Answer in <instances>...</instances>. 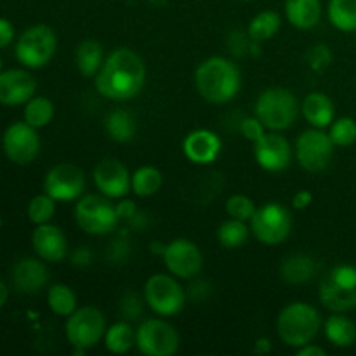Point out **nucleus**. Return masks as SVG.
Listing matches in <instances>:
<instances>
[{
	"label": "nucleus",
	"instance_id": "f257e3e1",
	"mask_svg": "<svg viewBox=\"0 0 356 356\" xmlns=\"http://www.w3.org/2000/svg\"><path fill=\"white\" fill-rule=\"evenodd\" d=\"M146 80L145 61L138 52L118 47L104 59L96 75V89L111 101H129L141 92Z\"/></svg>",
	"mask_w": 356,
	"mask_h": 356
},
{
	"label": "nucleus",
	"instance_id": "f03ea898",
	"mask_svg": "<svg viewBox=\"0 0 356 356\" xmlns=\"http://www.w3.org/2000/svg\"><path fill=\"white\" fill-rule=\"evenodd\" d=\"M195 86L207 103L222 104L238 94L242 75L232 59L212 56L202 61L195 70Z\"/></svg>",
	"mask_w": 356,
	"mask_h": 356
},
{
	"label": "nucleus",
	"instance_id": "7ed1b4c3",
	"mask_svg": "<svg viewBox=\"0 0 356 356\" xmlns=\"http://www.w3.org/2000/svg\"><path fill=\"white\" fill-rule=\"evenodd\" d=\"M322 329L318 309L306 302H291L277 318L278 337L291 348H301L313 343Z\"/></svg>",
	"mask_w": 356,
	"mask_h": 356
},
{
	"label": "nucleus",
	"instance_id": "20e7f679",
	"mask_svg": "<svg viewBox=\"0 0 356 356\" xmlns=\"http://www.w3.org/2000/svg\"><path fill=\"white\" fill-rule=\"evenodd\" d=\"M254 115L268 131H285L298 120L299 101L289 89L270 87L257 97L254 104Z\"/></svg>",
	"mask_w": 356,
	"mask_h": 356
},
{
	"label": "nucleus",
	"instance_id": "39448f33",
	"mask_svg": "<svg viewBox=\"0 0 356 356\" xmlns=\"http://www.w3.org/2000/svg\"><path fill=\"white\" fill-rule=\"evenodd\" d=\"M322 305L334 313L356 309V266L339 264L327 273L320 284Z\"/></svg>",
	"mask_w": 356,
	"mask_h": 356
},
{
	"label": "nucleus",
	"instance_id": "423d86ee",
	"mask_svg": "<svg viewBox=\"0 0 356 356\" xmlns=\"http://www.w3.org/2000/svg\"><path fill=\"white\" fill-rule=\"evenodd\" d=\"M117 205L104 195H83L75 205V222L89 235H108L118 225Z\"/></svg>",
	"mask_w": 356,
	"mask_h": 356
},
{
	"label": "nucleus",
	"instance_id": "0eeeda50",
	"mask_svg": "<svg viewBox=\"0 0 356 356\" xmlns=\"http://www.w3.org/2000/svg\"><path fill=\"white\" fill-rule=\"evenodd\" d=\"M58 37L47 24H35L26 28L17 38L16 59L26 68H44L54 58Z\"/></svg>",
	"mask_w": 356,
	"mask_h": 356
},
{
	"label": "nucleus",
	"instance_id": "6e6552de",
	"mask_svg": "<svg viewBox=\"0 0 356 356\" xmlns=\"http://www.w3.org/2000/svg\"><path fill=\"white\" fill-rule=\"evenodd\" d=\"M145 301L159 316H174L184 308L186 292L170 275L156 273L146 280Z\"/></svg>",
	"mask_w": 356,
	"mask_h": 356
},
{
	"label": "nucleus",
	"instance_id": "1a4fd4ad",
	"mask_svg": "<svg viewBox=\"0 0 356 356\" xmlns=\"http://www.w3.org/2000/svg\"><path fill=\"white\" fill-rule=\"evenodd\" d=\"M66 339L73 348L90 350L96 346L106 332V318L103 313L92 306L75 309L68 316L65 325Z\"/></svg>",
	"mask_w": 356,
	"mask_h": 356
},
{
	"label": "nucleus",
	"instance_id": "9d476101",
	"mask_svg": "<svg viewBox=\"0 0 356 356\" xmlns=\"http://www.w3.org/2000/svg\"><path fill=\"white\" fill-rule=\"evenodd\" d=\"M250 229L264 245H278L285 242L292 232V216L277 202L263 205L250 219Z\"/></svg>",
	"mask_w": 356,
	"mask_h": 356
},
{
	"label": "nucleus",
	"instance_id": "9b49d317",
	"mask_svg": "<svg viewBox=\"0 0 356 356\" xmlns=\"http://www.w3.org/2000/svg\"><path fill=\"white\" fill-rule=\"evenodd\" d=\"M179 334L162 318H149L136 330V346L146 356H172L179 350Z\"/></svg>",
	"mask_w": 356,
	"mask_h": 356
},
{
	"label": "nucleus",
	"instance_id": "f8f14e48",
	"mask_svg": "<svg viewBox=\"0 0 356 356\" xmlns=\"http://www.w3.org/2000/svg\"><path fill=\"white\" fill-rule=\"evenodd\" d=\"M336 145L322 129L305 131L296 141V156L299 165L308 172H322L332 162Z\"/></svg>",
	"mask_w": 356,
	"mask_h": 356
},
{
	"label": "nucleus",
	"instance_id": "ddd939ff",
	"mask_svg": "<svg viewBox=\"0 0 356 356\" xmlns=\"http://www.w3.org/2000/svg\"><path fill=\"white\" fill-rule=\"evenodd\" d=\"M2 148L10 162L17 165H28L40 153V138L37 129L26 122H14L3 132Z\"/></svg>",
	"mask_w": 356,
	"mask_h": 356
},
{
	"label": "nucleus",
	"instance_id": "4468645a",
	"mask_svg": "<svg viewBox=\"0 0 356 356\" xmlns=\"http://www.w3.org/2000/svg\"><path fill=\"white\" fill-rule=\"evenodd\" d=\"M86 174L73 163H58L45 174L44 191L56 202H72L82 197Z\"/></svg>",
	"mask_w": 356,
	"mask_h": 356
},
{
	"label": "nucleus",
	"instance_id": "2eb2a0df",
	"mask_svg": "<svg viewBox=\"0 0 356 356\" xmlns=\"http://www.w3.org/2000/svg\"><path fill=\"white\" fill-rule=\"evenodd\" d=\"M163 263L169 273H172L176 278L188 280L200 273L204 266V257H202L200 249L191 240L176 238L167 243L163 249Z\"/></svg>",
	"mask_w": 356,
	"mask_h": 356
},
{
	"label": "nucleus",
	"instance_id": "dca6fc26",
	"mask_svg": "<svg viewBox=\"0 0 356 356\" xmlns=\"http://www.w3.org/2000/svg\"><path fill=\"white\" fill-rule=\"evenodd\" d=\"M92 177L99 193L108 198H124L132 190L131 174L118 160H101L94 169Z\"/></svg>",
	"mask_w": 356,
	"mask_h": 356
},
{
	"label": "nucleus",
	"instance_id": "f3484780",
	"mask_svg": "<svg viewBox=\"0 0 356 356\" xmlns=\"http://www.w3.org/2000/svg\"><path fill=\"white\" fill-rule=\"evenodd\" d=\"M254 156L264 170L280 172L291 163L292 149L284 136L271 131L270 134H264L259 141L254 143Z\"/></svg>",
	"mask_w": 356,
	"mask_h": 356
},
{
	"label": "nucleus",
	"instance_id": "a211bd4d",
	"mask_svg": "<svg viewBox=\"0 0 356 356\" xmlns=\"http://www.w3.org/2000/svg\"><path fill=\"white\" fill-rule=\"evenodd\" d=\"M37 90L33 75L26 70H7L0 73V104L19 106L26 104Z\"/></svg>",
	"mask_w": 356,
	"mask_h": 356
},
{
	"label": "nucleus",
	"instance_id": "6ab92c4d",
	"mask_svg": "<svg viewBox=\"0 0 356 356\" xmlns=\"http://www.w3.org/2000/svg\"><path fill=\"white\" fill-rule=\"evenodd\" d=\"M31 245L35 254L47 263H61L68 254V240L65 233L51 222L37 225L31 235Z\"/></svg>",
	"mask_w": 356,
	"mask_h": 356
},
{
	"label": "nucleus",
	"instance_id": "aec40b11",
	"mask_svg": "<svg viewBox=\"0 0 356 356\" xmlns=\"http://www.w3.org/2000/svg\"><path fill=\"white\" fill-rule=\"evenodd\" d=\"M222 143L216 132L209 129H197L191 131L183 141V152L190 162L197 165H207L219 156Z\"/></svg>",
	"mask_w": 356,
	"mask_h": 356
},
{
	"label": "nucleus",
	"instance_id": "412c9836",
	"mask_svg": "<svg viewBox=\"0 0 356 356\" xmlns=\"http://www.w3.org/2000/svg\"><path fill=\"white\" fill-rule=\"evenodd\" d=\"M10 280L16 291L23 294H37L47 285L49 271L40 259L23 257L10 270Z\"/></svg>",
	"mask_w": 356,
	"mask_h": 356
},
{
	"label": "nucleus",
	"instance_id": "4be33fe9",
	"mask_svg": "<svg viewBox=\"0 0 356 356\" xmlns=\"http://www.w3.org/2000/svg\"><path fill=\"white\" fill-rule=\"evenodd\" d=\"M301 110L309 125L316 129H325L332 124L336 117V108L332 99L323 92H312L305 97Z\"/></svg>",
	"mask_w": 356,
	"mask_h": 356
},
{
	"label": "nucleus",
	"instance_id": "5701e85b",
	"mask_svg": "<svg viewBox=\"0 0 356 356\" xmlns=\"http://www.w3.org/2000/svg\"><path fill=\"white\" fill-rule=\"evenodd\" d=\"M285 16L292 26L312 30L320 23L322 3L320 0H285Z\"/></svg>",
	"mask_w": 356,
	"mask_h": 356
},
{
	"label": "nucleus",
	"instance_id": "b1692460",
	"mask_svg": "<svg viewBox=\"0 0 356 356\" xmlns=\"http://www.w3.org/2000/svg\"><path fill=\"white\" fill-rule=\"evenodd\" d=\"M316 263L312 256L302 252H294L282 261L280 275L284 282L291 285H301L315 277Z\"/></svg>",
	"mask_w": 356,
	"mask_h": 356
},
{
	"label": "nucleus",
	"instance_id": "393cba45",
	"mask_svg": "<svg viewBox=\"0 0 356 356\" xmlns=\"http://www.w3.org/2000/svg\"><path fill=\"white\" fill-rule=\"evenodd\" d=\"M104 63L103 45L96 40H83L76 45L75 65L80 75L92 79L97 75Z\"/></svg>",
	"mask_w": 356,
	"mask_h": 356
},
{
	"label": "nucleus",
	"instance_id": "a878e982",
	"mask_svg": "<svg viewBox=\"0 0 356 356\" xmlns=\"http://www.w3.org/2000/svg\"><path fill=\"white\" fill-rule=\"evenodd\" d=\"M325 336L334 346L351 348L356 343V323L346 315H330L325 320Z\"/></svg>",
	"mask_w": 356,
	"mask_h": 356
},
{
	"label": "nucleus",
	"instance_id": "bb28decb",
	"mask_svg": "<svg viewBox=\"0 0 356 356\" xmlns=\"http://www.w3.org/2000/svg\"><path fill=\"white\" fill-rule=\"evenodd\" d=\"M106 134L117 143H129L134 139L138 124L131 111L127 110H113L104 120Z\"/></svg>",
	"mask_w": 356,
	"mask_h": 356
},
{
	"label": "nucleus",
	"instance_id": "cd10ccee",
	"mask_svg": "<svg viewBox=\"0 0 356 356\" xmlns=\"http://www.w3.org/2000/svg\"><path fill=\"white\" fill-rule=\"evenodd\" d=\"M104 348L110 353L124 355L136 346V330L127 322L113 323L104 332Z\"/></svg>",
	"mask_w": 356,
	"mask_h": 356
},
{
	"label": "nucleus",
	"instance_id": "c85d7f7f",
	"mask_svg": "<svg viewBox=\"0 0 356 356\" xmlns=\"http://www.w3.org/2000/svg\"><path fill=\"white\" fill-rule=\"evenodd\" d=\"M162 184V172L152 165L139 167L131 176V188L138 197H152V195L159 193Z\"/></svg>",
	"mask_w": 356,
	"mask_h": 356
},
{
	"label": "nucleus",
	"instance_id": "c756f323",
	"mask_svg": "<svg viewBox=\"0 0 356 356\" xmlns=\"http://www.w3.org/2000/svg\"><path fill=\"white\" fill-rule=\"evenodd\" d=\"M329 21L341 31H356V0H330Z\"/></svg>",
	"mask_w": 356,
	"mask_h": 356
},
{
	"label": "nucleus",
	"instance_id": "7c9ffc66",
	"mask_svg": "<svg viewBox=\"0 0 356 356\" xmlns=\"http://www.w3.org/2000/svg\"><path fill=\"white\" fill-rule=\"evenodd\" d=\"M23 117L26 124L31 127L42 129L52 120L54 117V103L49 97L33 96L26 104H24Z\"/></svg>",
	"mask_w": 356,
	"mask_h": 356
},
{
	"label": "nucleus",
	"instance_id": "2f4dec72",
	"mask_svg": "<svg viewBox=\"0 0 356 356\" xmlns=\"http://www.w3.org/2000/svg\"><path fill=\"white\" fill-rule=\"evenodd\" d=\"M47 305L52 313L68 318L76 309V296L68 285L54 284L47 292Z\"/></svg>",
	"mask_w": 356,
	"mask_h": 356
},
{
	"label": "nucleus",
	"instance_id": "473e14b6",
	"mask_svg": "<svg viewBox=\"0 0 356 356\" xmlns=\"http://www.w3.org/2000/svg\"><path fill=\"white\" fill-rule=\"evenodd\" d=\"M282 19L275 10H263L249 24V38L252 42L270 40L280 30Z\"/></svg>",
	"mask_w": 356,
	"mask_h": 356
},
{
	"label": "nucleus",
	"instance_id": "72a5a7b5",
	"mask_svg": "<svg viewBox=\"0 0 356 356\" xmlns=\"http://www.w3.org/2000/svg\"><path fill=\"white\" fill-rule=\"evenodd\" d=\"M249 238V228L245 221L229 218L218 228V240L225 249H238Z\"/></svg>",
	"mask_w": 356,
	"mask_h": 356
},
{
	"label": "nucleus",
	"instance_id": "f704fd0d",
	"mask_svg": "<svg viewBox=\"0 0 356 356\" xmlns=\"http://www.w3.org/2000/svg\"><path fill=\"white\" fill-rule=\"evenodd\" d=\"M56 214V200L49 197L47 193L37 195L28 204V219L33 225H45L51 222V219Z\"/></svg>",
	"mask_w": 356,
	"mask_h": 356
},
{
	"label": "nucleus",
	"instance_id": "c9c22d12",
	"mask_svg": "<svg viewBox=\"0 0 356 356\" xmlns=\"http://www.w3.org/2000/svg\"><path fill=\"white\" fill-rule=\"evenodd\" d=\"M330 139L336 146L346 148L356 143V122L351 117H341L330 124Z\"/></svg>",
	"mask_w": 356,
	"mask_h": 356
},
{
	"label": "nucleus",
	"instance_id": "e433bc0d",
	"mask_svg": "<svg viewBox=\"0 0 356 356\" xmlns=\"http://www.w3.org/2000/svg\"><path fill=\"white\" fill-rule=\"evenodd\" d=\"M256 205L245 195H233L226 200V212L229 218L238 219V221H250L252 216L256 214Z\"/></svg>",
	"mask_w": 356,
	"mask_h": 356
},
{
	"label": "nucleus",
	"instance_id": "4c0bfd02",
	"mask_svg": "<svg viewBox=\"0 0 356 356\" xmlns=\"http://www.w3.org/2000/svg\"><path fill=\"white\" fill-rule=\"evenodd\" d=\"M332 61V51L325 44H316L309 49L308 63L315 72H322Z\"/></svg>",
	"mask_w": 356,
	"mask_h": 356
},
{
	"label": "nucleus",
	"instance_id": "58836bf2",
	"mask_svg": "<svg viewBox=\"0 0 356 356\" xmlns=\"http://www.w3.org/2000/svg\"><path fill=\"white\" fill-rule=\"evenodd\" d=\"M264 125L261 124V120L257 117H250V118H245V120L240 124V132H242V136L245 139H249V141L256 143L259 141L261 138H263L266 132H264Z\"/></svg>",
	"mask_w": 356,
	"mask_h": 356
},
{
	"label": "nucleus",
	"instance_id": "ea45409f",
	"mask_svg": "<svg viewBox=\"0 0 356 356\" xmlns=\"http://www.w3.org/2000/svg\"><path fill=\"white\" fill-rule=\"evenodd\" d=\"M122 309H124L125 316L129 318H138L141 316V302L139 298H136L134 294H129L122 299Z\"/></svg>",
	"mask_w": 356,
	"mask_h": 356
},
{
	"label": "nucleus",
	"instance_id": "a19ab883",
	"mask_svg": "<svg viewBox=\"0 0 356 356\" xmlns=\"http://www.w3.org/2000/svg\"><path fill=\"white\" fill-rule=\"evenodd\" d=\"M14 26L9 19L6 17H0V49L7 47L10 42L14 40Z\"/></svg>",
	"mask_w": 356,
	"mask_h": 356
},
{
	"label": "nucleus",
	"instance_id": "79ce46f5",
	"mask_svg": "<svg viewBox=\"0 0 356 356\" xmlns=\"http://www.w3.org/2000/svg\"><path fill=\"white\" fill-rule=\"evenodd\" d=\"M312 202H313V195L312 191L308 190L298 191V193L294 195V198H292V205H294V209H298V211H305V209H308L309 205H312Z\"/></svg>",
	"mask_w": 356,
	"mask_h": 356
},
{
	"label": "nucleus",
	"instance_id": "37998d69",
	"mask_svg": "<svg viewBox=\"0 0 356 356\" xmlns=\"http://www.w3.org/2000/svg\"><path fill=\"white\" fill-rule=\"evenodd\" d=\"M327 351L316 344H306V346L298 348V356H325Z\"/></svg>",
	"mask_w": 356,
	"mask_h": 356
},
{
	"label": "nucleus",
	"instance_id": "c03bdc74",
	"mask_svg": "<svg viewBox=\"0 0 356 356\" xmlns=\"http://www.w3.org/2000/svg\"><path fill=\"white\" fill-rule=\"evenodd\" d=\"M117 212H118V218H131V216L136 212V207L132 202L125 200L117 205Z\"/></svg>",
	"mask_w": 356,
	"mask_h": 356
},
{
	"label": "nucleus",
	"instance_id": "a18cd8bd",
	"mask_svg": "<svg viewBox=\"0 0 356 356\" xmlns=\"http://www.w3.org/2000/svg\"><path fill=\"white\" fill-rule=\"evenodd\" d=\"M254 353L257 355H268L271 353V343L268 337H259L256 341V346H254Z\"/></svg>",
	"mask_w": 356,
	"mask_h": 356
},
{
	"label": "nucleus",
	"instance_id": "49530a36",
	"mask_svg": "<svg viewBox=\"0 0 356 356\" xmlns=\"http://www.w3.org/2000/svg\"><path fill=\"white\" fill-rule=\"evenodd\" d=\"M90 259L89 249H79L75 254H73V264H87Z\"/></svg>",
	"mask_w": 356,
	"mask_h": 356
},
{
	"label": "nucleus",
	"instance_id": "de8ad7c7",
	"mask_svg": "<svg viewBox=\"0 0 356 356\" xmlns=\"http://www.w3.org/2000/svg\"><path fill=\"white\" fill-rule=\"evenodd\" d=\"M7 299H9V287H7V285L0 280V308L6 305Z\"/></svg>",
	"mask_w": 356,
	"mask_h": 356
},
{
	"label": "nucleus",
	"instance_id": "09e8293b",
	"mask_svg": "<svg viewBox=\"0 0 356 356\" xmlns=\"http://www.w3.org/2000/svg\"><path fill=\"white\" fill-rule=\"evenodd\" d=\"M0 73H2V58H0Z\"/></svg>",
	"mask_w": 356,
	"mask_h": 356
},
{
	"label": "nucleus",
	"instance_id": "8fccbe9b",
	"mask_svg": "<svg viewBox=\"0 0 356 356\" xmlns=\"http://www.w3.org/2000/svg\"><path fill=\"white\" fill-rule=\"evenodd\" d=\"M242 2H249V0H242Z\"/></svg>",
	"mask_w": 356,
	"mask_h": 356
}]
</instances>
